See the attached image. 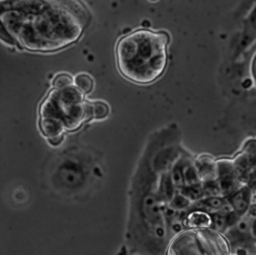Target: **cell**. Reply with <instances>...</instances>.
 <instances>
[{
  "instance_id": "cell-2",
  "label": "cell",
  "mask_w": 256,
  "mask_h": 255,
  "mask_svg": "<svg viewBox=\"0 0 256 255\" xmlns=\"http://www.w3.org/2000/svg\"><path fill=\"white\" fill-rule=\"evenodd\" d=\"M164 174V173H163ZM141 152L128 188V215L124 247L138 255H165L171 239L159 192L163 175Z\"/></svg>"
},
{
  "instance_id": "cell-12",
  "label": "cell",
  "mask_w": 256,
  "mask_h": 255,
  "mask_svg": "<svg viewBox=\"0 0 256 255\" xmlns=\"http://www.w3.org/2000/svg\"><path fill=\"white\" fill-rule=\"evenodd\" d=\"M74 84L85 94L90 93L94 87L93 78L87 73H78L74 77Z\"/></svg>"
},
{
  "instance_id": "cell-5",
  "label": "cell",
  "mask_w": 256,
  "mask_h": 255,
  "mask_svg": "<svg viewBox=\"0 0 256 255\" xmlns=\"http://www.w3.org/2000/svg\"><path fill=\"white\" fill-rule=\"evenodd\" d=\"M212 240L208 228H186L170 239L165 255H213Z\"/></svg>"
},
{
  "instance_id": "cell-4",
  "label": "cell",
  "mask_w": 256,
  "mask_h": 255,
  "mask_svg": "<svg viewBox=\"0 0 256 255\" xmlns=\"http://www.w3.org/2000/svg\"><path fill=\"white\" fill-rule=\"evenodd\" d=\"M169 34L166 31L137 29L119 39L115 49L119 72L138 84H149L164 72Z\"/></svg>"
},
{
  "instance_id": "cell-10",
  "label": "cell",
  "mask_w": 256,
  "mask_h": 255,
  "mask_svg": "<svg viewBox=\"0 0 256 255\" xmlns=\"http://www.w3.org/2000/svg\"><path fill=\"white\" fill-rule=\"evenodd\" d=\"M38 126L41 134L47 139L64 135L66 132L65 123L63 120L55 118H39Z\"/></svg>"
},
{
  "instance_id": "cell-18",
  "label": "cell",
  "mask_w": 256,
  "mask_h": 255,
  "mask_svg": "<svg viewBox=\"0 0 256 255\" xmlns=\"http://www.w3.org/2000/svg\"><path fill=\"white\" fill-rule=\"evenodd\" d=\"M251 235H253L256 238V219H254L251 222V230H250Z\"/></svg>"
},
{
  "instance_id": "cell-6",
  "label": "cell",
  "mask_w": 256,
  "mask_h": 255,
  "mask_svg": "<svg viewBox=\"0 0 256 255\" xmlns=\"http://www.w3.org/2000/svg\"><path fill=\"white\" fill-rule=\"evenodd\" d=\"M217 181L222 196H229L240 188L238 186L240 179L233 161L225 159L217 161Z\"/></svg>"
},
{
  "instance_id": "cell-19",
  "label": "cell",
  "mask_w": 256,
  "mask_h": 255,
  "mask_svg": "<svg viewBox=\"0 0 256 255\" xmlns=\"http://www.w3.org/2000/svg\"><path fill=\"white\" fill-rule=\"evenodd\" d=\"M254 23H255V26H256V20H255V21H254Z\"/></svg>"
},
{
  "instance_id": "cell-15",
  "label": "cell",
  "mask_w": 256,
  "mask_h": 255,
  "mask_svg": "<svg viewBox=\"0 0 256 255\" xmlns=\"http://www.w3.org/2000/svg\"><path fill=\"white\" fill-rule=\"evenodd\" d=\"M0 36H1V40H2L3 43H5V44H7L8 46H11V47H17V48L21 49L17 40L10 34V32L3 25H1Z\"/></svg>"
},
{
  "instance_id": "cell-14",
  "label": "cell",
  "mask_w": 256,
  "mask_h": 255,
  "mask_svg": "<svg viewBox=\"0 0 256 255\" xmlns=\"http://www.w3.org/2000/svg\"><path fill=\"white\" fill-rule=\"evenodd\" d=\"M74 84V77L68 73H59L52 79V88L62 89Z\"/></svg>"
},
{
  "instance_id": "cell-7",
  "label": "cell",
  "mask_w": 256,
  "mask_h": 255,
  "mask_svg": "<svg viewBox=\"0 0 256 255\" xmlns=\"http://www.w3.org/2000/svg\"><path fill=\"white\" fill-rule=\"evenodd\" d=\"M55 91H56L57 101L62 111V114L66 109H68L72 105L82 103L86 100L85 93H83L75 84H72L62 89H55Z\"/></svg>"
},
{
  "instance_id": "cell-16",
  "label": "cell",
  "mask_w": 256,
  "mask_h": 255,
  "mask_svg": "<svg viewBox=\"0 0 256 255\" xmlns=\"http://www.w3.org/2000/svg\"><path fill=\"white\" fill-rule=\"evenodd\" d=\"M64 139H65V136L64 135H60V136H55V137L47 139V142L52 147H58V146H60L63 143Z\"/></svg>"
},
{
  "instance_id": "cell-3",
  "label": "cell",
  "mask_w": 256,
  "mask_h": 255,
  "mask_svg": "<svg viewBox=\"0 0 256 255\" xmlns=\"http://www.w3.org/2000/svg\"><path fill=\"white\" fill-rule=\"evenodd\" d=\"M103 176L102 158L85 146H73L59 152L48 160L42 173L47 190L64 200L89 196Z\"/></svg>"
},
{
  "instance_id": "cell-11",
  "label": "cell",
  "mask_w": 256,
  "mask_h": 255,
  "mask_svg": "<svg viewBox=\"0 0 256 255\" xmlns=\"http://www.w3.org/2000/svg\"><path fill=\"white\" fill-rule=\"evenodd\" d=\"M185 227L193 229H203L211 227V216L201 210H190L185 219Z\"/></svg>"
},
{
  "instance_id": "cell-17",
  "label": "cell",
  "mask_w": 256,
  "mask_h": 255,
  "mask_svg": "<svg viewBox=\"0 0 256 255\" xmlns=\"http://www.w3.org/2000/svg\"><path fill=\"white\" fill-rule=\"evenodd\" d=\"M116 255H138V254H135V253H131V252H129L124 246H122L120 249H119V251L117 252V254Z\"/></svg>"
},
{
  "instance_id": "cell-8",
  "label": "cell",
  "mask_w": 256,
  "mask_h": 255,
  "mask_svg": "<svg viewBox=\"0 0 256 255\" xmlns=\"http://www.w3.org/2000/svg\"><path fill=\"white\" fill-rule=\"evenodd\" d=\"M194 166L201 182L217 179V161L209 155H200L194 159Z\"/></svg>"
},
{
  "instance_id": "cell-13",
  "label": "cell",
  "mask_w": 256,
  "mask_h": 255,
  "mask_svg": "<svg viewBox=\"0 0 256 255\" xmlns=\"http://www.w3.org/2000/svg\"><path fill=\"white\" fill-rule=\"evenodd\" d=\"M92 106H93V120L105 119L110 113V108L108 104L104 101H101V100L92 101Z\"/></svg>"
},
{
  "instance_id": "cell-1",
  "label": "cell",
  "mask_w": 256,
  "mask_h": 255,
  "mask_svg": "<svg viewBox=\"0 0 256 255\" xmlns=\"http://www.w3.org/2000/svg\"><path fill=\"white\" fill-rule=\"evenodd\" d=\"M0 21L21 49L53 52L80 39L90 21L81 0H1Z\"/></svg>"
},
{
  "instance_id": "cell-9",
  "label": "cell",
  "mask_w": 256,
  "mask_h": 255,
  "mask_svg": "<svg viewBox=\"0 0 256 255\" xmlns=\"http://www.w3.org/2000/svg\"><path fill=\"white\" fill-rule=\"evenodd\" d=\"M227 200L233 210L238 215H243L251 206V189L249 186H243L228 196Z\"/></svg>"
}]
</instances>
